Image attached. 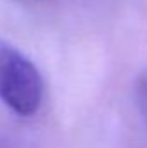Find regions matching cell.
I'll use <instances>...</instances> for the list:
<instances>
[{
    "mask_svg": "<svg viewBox=\"0 0 147 148\" xmlns=\"http://www.w3.org/2000/svg\"><path fill=\"white\" fill-rule=\"evenodd\" d=\"M139 100H140L142 110H144V114L147 117V77L139 83Z\"/></svg>",
    "mask_w": 147,
    "mask_h": 148,
    "instance_id": "obj_2",
    "label": "cell"
},
{
    "mask_svg": "<svg viewBox=\"0 0 147 148\" xmlns=\"http://www.w3.org/2000/svg\"><path fill=\"white\" fill-rule=\"evenodd\" d=\"M45 95L38 67L12 43L0 40V102L21 117L35 115Z\"/></svg>",
    "mask_w": 147,
    "mask_h": 148,
    "instance_id": "obj_1",
    "label": "cell"
}]
</instances>
